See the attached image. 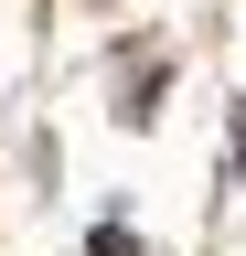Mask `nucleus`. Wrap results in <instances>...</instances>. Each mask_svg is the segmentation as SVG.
Returning a JSON list of instances; mask_svg holds the SVG:
<instances>
[{
	"label": "nucleus",
	"mask_w": 246,
	"mask_h": 256,
	"mask_svg": "<svg viewBox=\"0 0 246 256\" xmlns=\"http://www.w3.org/2000/svg\"><path fill=\"white\" fill-rule=\"evenodd\" d=\"M235 160H246V107H235Z\"/></svg>",
	"instance_id": "obj_1"
}]
</instances>
